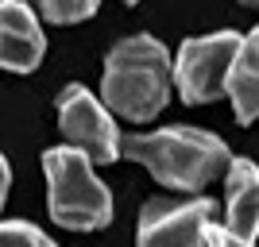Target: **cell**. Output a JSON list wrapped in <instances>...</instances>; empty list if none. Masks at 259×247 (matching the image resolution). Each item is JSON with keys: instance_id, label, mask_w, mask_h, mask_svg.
Instances as JSON below:
<instances>
[{"instance_id": "6da1fadb", "label": "cell", "mask_w": 259, "mask_h": 247, "mask_svg": "<svg viewBox=\"0 0 259 247\" xmlns=\"http://www.w3.org/2000/svg\"><path fill=\"white\" fill-rule=\"evenodd\" d=\"M170 81H174L170 51L151 35H132L108 51L101 93L116 116L132 120V124H147L166 108Z\"/></svg>"}, {"instance_id": "7a4b0ae2", "label": "cell", "mask_w": 259, "mask_h": 247, "mask_svg": "<svg viewBox=\"0 0 259 247\" xmlns=\"http://www.w3.org/2000/svg\"><path fill=\"white\" fill-rule=\"evenodd\" d=\"M120 155L143 162L159 185H170L174 193H201L217 174L228 166V147L213 131L201 128H159L140 131L120 143Z\"/></svg>"}, {"instance_id": "3957f363", "label": "cell", "mask_w": 259, "mask_h": 247, "mask_svg": "<svg viewBox=\"0 0 259 247\" xmlns=\"http://www.w3.org/2000/svg\"><path fill=\"white\" fill-rule=\"evenodd\" d=\"M51 220L70 232H93L112 220V197L93 174V159L77 147H51L43 155Z\"/></svg>"}, {"instance_id": "277c9868", "label": "cell", "mask_w": 259, "mask_h": 247, "mask_svg": "<svg viewBox=\"0 0 259 247\" xmlns=\"http://www.w3.org/2000/svg\"><path fill=\"white\" fill-rule=\"evenodd\" d=\"M240 39L236 31H213L201 39H186L174 58V85L186 105H209L228 93V74L236 62Z\"/></svg>"}, {"instance_id": "5b68a950", "label": "cell", "mask_w": 259, "mask_h": 247, "mask_svg": "<svg viewBox=\"0 0 259 247\" xmlns=\"http://www.w3.org/2000/svg\"><path fill=\"white\" fill-rule=\"evenodd\" d=\"M58 128L66 143L85 151L93 162H116L120 159V131L112 120V108L97 101L85 85H70L58 93Z\"/></svg>"}, {"instance_id": "8992f818", "label": "cell", "mask_w": 259, "mask_h": 247, "mask_svg": "<svg viewBox=\"0 0 259 247\" xmlns=\"http://www.w3.org/2000/svg\"><path fill=\"white\" fill-rule=\"evenodd\" d=\"M213 216L217 205L209 197H190V201L151 197L140 213L136 247H205Z\"/></svg>"}, {"instance_id": "52a82bcc", "label": "cell", "mask_w": 259, "mask_h": 247, "mask_svg": "<svg viewBox=\"0 0 259 247\" xmlns=\"http://www.w3.org/2000/svg\"><path fill=\"white\" fill-rule=\"evenodd\" d=\"M47 54V35L35 20L31 4L4 0L0 4V70L31 74Z\"/></svg>"}, {"instance_id": "ba28073f", "label": "cell", "mask_w": 259, "mask_h": 247, "mask_svg": "<svg viewBox=\"0 0 259 247\" xmlns=\"http://www.w3.org/2000/svg\"><path fill=\"white\" fill-rule=\"evenodd\" d=\"M225 224L244 239L259 236V166L248 159L225 166Z\"/></svg>"}, {"instance_id": "9c48e42d", "label": "cell", "mask_w": 259, "mask_h": 247, "mask_svg": "<svg viewBox=\"0 0 259 247\" xmlns=\"http://www.w3.org/2000/svg\"><path fill=\"white\" fill-rule=\"evenodd\" d=\"M228 97H232L240 124H251L259 116V27H251L240 39L236 62L228 74Z\"/></svg>"}, {"instance_id": "30bf717a", "label": "cell", "mask_w": 259, "mask_h": 247, "mask_svg": "<svg viewBox=\"0 0 259 247\" xmlns=\"http://www.w3.org/2000/svg\"><path fill=\"white\" fill-rule=\"evenodd\" d=\"M47 23H81L101 8V0H31Z\"/></svg>"}, {"instance_id": "8fae6325", "label": "cell", "mask_w": 259, "mask_h": 247, "mask_svg": "<svg viewBox=\"0 0 259 247\" xmlns=\"http://www.w3.org/2000/svg\"><path fill=\"white\" fill-rule=\"evenodd\" d=\"M0 247H58V243L27 220H0Z\"/></svg>"}, {"instance_id": "7c38bea8", "label": "cell", "mask_w": 259, "mask_h": 247, "mask_svg": "<svg viewBox=\"0 0 259 247\" xmlns=\"http://www.w3.org/2000/svg\"><path fill=\"white\" fill-rule=\"evenodd\" d=\"M205 247H255V239H244L236 236L228 224H209L205 232Z\"/></svg>"}, {"instance_id": "4fadbf2b", "label": "cell", "mask_w": 259, "mask_h": 247, "mask_svg": "<svg viewBox=\"0 0 259 247\" xmlns=\"http://www.w3.org/2000/svg\"><path fill=\"white\" fill-rule=\"evenodd\" d=\"M8 185H12V170H8V159L0 155V209H4V197H8Z\"/></svg>"}, {"instance_id": "5bb4252c", "label": "cell", "mask_w": 259, "mask_h": 247, "mask_svg": "<svg viewBox=\"0 0 259 247\" xmlns=\"http://www.w3.org/2000/svg\"><path fill=\"white\" fill-rule=\"evenodd\" d=\"M240 4H248V8H259V0H240Z\"/></svg>"}, {"instance_id": "9a60e30c", "label": "cell", "mask_w": 259, "mask_h": 247, "mask_svg": "<svg viewBox=\"0 0 259 247\" xmlns=\"http://www.w3.org/2000/svg\"><path fill=\"white\" fill-rule=\"evenodd\" d=\"M124 4H136V0H124Z\"/></svg>"}, {"instance_id": "2e32d148", "label": "cell", "mask_w": 259, "mask_h": 247, "mask_svg": "<svg viewBox=\"0 0 259 247\" xmlns=\"http://www.w3.org/2000/svg\"><path fill=\"white\" fill-rule=\"evenodd\" d=\"M0 4H4V0H0Z\"/></svg>"}]
</instances>
